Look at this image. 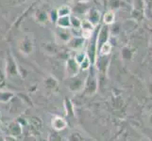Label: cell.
Instances as JSON below:
<instances>
[{"instance_id":"6da1fadb","label":"cell","mask_w":152,"mask_h":141,"mask_svg":"<svg viewBox=\"0 0 152 141\" xmlns=\"http://www.w3.org/2000/svg\"><path fill=\"white\" fill-rule=\"evenodd\" d=\"M99 17H100V12L96 9H91L89 12V22H90L94 27L99 22Z\"/></svg>"},{"instance_id":"7a4b0ae2","label":"cell","mask_w":152,"mask_h":141,"mask_svg":"<svg viewBox=\"0 0 152 141\" xmlns=\"http://www.w3.org/2000/svg\"><path fill=\"white\" fill-rule=\"evenodd\" d=\"M58 25L61 28H66L71 25V21L69 16H64L58 18Z\"/></svg>"},{"instance_id":"3957f363","label":"cell","mask_w":152,"mask_h":141,"mask_svg":"<svg viewBox=\"0 0 152 141\" xmlns=\"http://www.w3.org/2000/svg\"><path fill=\"white\" fill-rule=\"evenodd\" d=\"M103 22L105 25H111L114 22V12L113 10H109V12H105L104 16H103Z\"/></svg>"},{"instance_id":"277c9868","label":"cell","mask_w":152,"mask_h":141,"mask_svg":"<svg viewBox=\"0 0 152 141\" xmlns=\"http://www.w3.org/2000/svg\"><path fill=\"white\" fill-rule=\"evenodd\" d=\"M52 125L56 128L57 130H61L66 126V122L64 119H62L61 118H55L52 121Z\"/></svg>"},{"instance_id":"5b68a950","label":"cell","mask_w":152,"mask_h":141,"mask_svg":"<svg viewBox=\"0 0 152 141\" xmlns=\"http://www.w3.org/2000/svg\"><path fill=\"white\" fill-rule=\"evenodd\" d=\"M112 51V45L111 43H109V41H107V43H103L101 46H100V54L102 56H106V55H109L110 53H111Z\"/></svg>"},{"instance_id":"8992f818","label":"cell","mask_w":152,"mask_h":141,"mask_svg":"<svg viewBox=\"0 0 152 141\" xmlns=\"http://www.w3.org/2000/svg\"><path fill=\"white\" fill-rule=\"evenodd\" d=\"M71 12V9L68 6H62L58 9V17H64L68 16Z\"/></svg>"},{"instance_id":"52a82bcc","label":"cell","mask_w":152,"mask_h":141,"mask_svg":"<svg viewBox=\"0 0 152 141\" xmlns=\"http://www.w3.org/2000/svg\"><path fill=\"white\" fill-rule=\"evenodd\" d=\"M80 65H81V69H83V70L88 69L89 66H90V59H88V56H85L84 60L81 62Z\"/></svg>"},{"instance_id":"ba28073f","label":"cell","mask_w":152,"mask_h":141,"mask_svg":"<svg viewBox=\"0 0 152 141\" xmlns=\"http://www.w3.org/2000/svg\"><path fill=\"white\" fill-rule=\"evenodd\" d=\"M148 7L152 9V0H148Z\"/></svg>"},{"instance_id":"9c48e42d","label":"cell","mask_w":152,"mask_h":141,"mask_svg":"<svg viewBox=\"0 0 152 141\" xmlns=\"http://www.w3.org/2000/svg\"><path fill=\"white\" fill-rule=\"evenodd\" d=\"M150 122H151V124H152V115H151V117H150Z\"/></svg>"},{"instance_id":"30bf717a","label":"cell","mask_w":152,"mask_h":141,"mask_svg":"<svg viewBox=\"0 0 152 141\" xmlns=\"http://www.w3.org/2000/svg\"><path fill=\"white\" fill-rule=\"evenodd\" d=\"M81 1H88V0H81Z\"/></svg>"}]
</instances>
